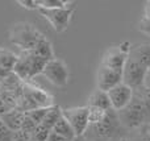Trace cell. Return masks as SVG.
<instances>
[{"label":"cell","instance_id":"obj_1","mask_svg":"<svg viewBox=\"0 0 150 141\" xmlns=\"http://www.w3.org/2000/svg\"><path fill=\"white\" fill-rule=\"evenodd\" d=\"M129 135V132L122 127L120 123L119 115L116 111L109 110L107 118L98 124H90L83 135V139L86 141H112L125 137Z\"/></svg>","mask_w":150,"mask_h":141},{"label":"cell","instance_id":"obj_2","mask_svg":"<svg viewBox=\"0 0 150 141\" xmlns=\"http://www.w3.org/2000/svg\"><path fill=\"white\" fill-rule=\"evenodd\" d=\"M8 34H9V41L21 52H32L45 37L44 33H41L33 24L28 21L15 23L11 26Z\"/></svg>","mask_w":150,"mask_h":141},{"label":"cell","instance_id":"obj_3","mask_svg":"<svg viewBox=\"0 0 150 141\" xmlns=\"http://www.w3.org/2000/svg\"><path fill=\"white\" fill-rule=\"evenodd\" d=\"M47 61L32 52H21L17 57V62L13 69V74L21 82H29L36 78L38 74H42Z\"/></svg>","mask_w":150,"mask_h":141},{"label":"cell","instance_id":"obj_4","mask_svg":"<svg viewBox=\"0 0 150 141\" xmlns=\"http://www.w3.org/2000/svg\"><path fill=\"white\" fill-rule=\"evenodd\" d=\"M120 123L122 124L128 132L140 129L146 125L145 119V108H144V100L137 92H134L132 102L124 108L117 112Z\"/></svg>","mask_w":150,"mask_h":141},{"label":"cell","instance_id":"obj_5","mask_svg":"<svg viewBox=\"0 0 150 141\" xmlns=\"http://www.w3.org/2000/svg\"><path fill=\"white\" fill-rule=\"evenodd\" d=\"M74 11H75V3L70 1V4L63 8H57V9H42V8H40L38 12L52 25V28L57 33H63L70 26Z\"/></svg>","mask_w":150,"mask_h":141},{"label":"cell","instance_id":"obj_6","mask_svg":"<svg viewBox=\"0 0 150 141\" xmlns=\"http://www.w3.org/2000/svg\"><path fill=\"white\" fill-rule=\"evenodd\" d=\"M130 49H132V45L128 41L120 42L117 45H112L101 55L100 65L117 71H122L125 65H127L128 58H129Z\"/></svg>","mask_w":150,"mask_h":141},{"label":"cell","instance_id":"obj_7","mask_svg":"<svg viewBox=\"0 0 150 141\" xmlns=\"http://www.w3.org/2000/svg\"><path fill=\"white\" fill-rule=\"evenodd\" d=\"M42 75L57 87H66L70 82V71H69L67 65L63 60L57 57L47 61L42 71Z\"/></svg>","mask_w":150,"mask_h":141},{"label":"cell","instance_id":"obj_8","mask_svg":"<svg viewBox=\"0 0 150 141\" xmlns=\"http://www.w3.org/2000/svg\"><path fill=\"white\" fill-rule=\"evenodd\" d=\"M62 112H63V118L69 121V124L71 125V128L74 129L76 139L78 137H83V135L86 133L88 125H90L87 106L63 108Z\"/></svg>","mask_w":150,"mask_h":141},{"label":"cell","instance_id":"obj_9","mask_svg":"<svg viewBox=\"0 0 150 141\" xmlns=\"http://www.w3.org/2000/svg\"><path fill=\"white\" fill-rule=\"evenodd\" d=\"M148 71L149 70L146 67L138 65L134 61L128 58L127 65H125L124 70H122V82L125 84H128L130 89H133V91L138 90L142 87Z\"/></svg>","mask_w":150,"mask_h":141},{"label":"cell","instance_id":"obj_10","mask_svg":"<svg viewBox=\"0 0 150 141\" xmlns=\"http://www.w3.org/2000/svg\"><path fill=\"white\" fill-rule=\"evenodd\" d=\"M108 96H109V102H111L112 110L119 112V111L124 110V108L132 102L133 96H134V91H133V89H130L128 84L121 82V83L117 84L116 87L109 90Z\"/></svg>","mask_w":150,"mask_h":141},{"label":"cell","instance_id":"obj_11","mask_svg":"<svg viewBox=\"0 0 150 141\" xmlns=\"http://www.w3.org/2000/svg\"><path fill=\"white\" fill-rule=\"evenodd\" d=\"M122 82V71H117L113 69L105 67V66L99 65L98 73H96V89L101 91L108 92L117 84Z\"/></svg>","mask_w":150,"mask_h":141},{"label":"cell","instance_id":"obj_12","mask_svg":"<svg viewBox=\"0 0 150 141\" xmlns=\"http://www.w3.org/2000/svg\"><path fill=\"white\" fill-rule=\"evenodd\" d=\"M17 57L18 55L15 54L12 50L0 46V79L1 81L13 73Z\"/></svg>","mask_w":150,"mask_h":141},{"label":"cell","instance_id":"obj_13","mask_svg":"<svg viewBox=\"0 0 150 141\" xmlns=\"http://www.w3.org/2000/svg\"><path fill=\"white\" fill-rule=\"evenodd\" d=\"M24 119H25V113L21 112V111H18L17 108L9 110L8 112L3 113V115L0 116L1 123L4 124L11 132L20 131L21 127H23Z\"/></svg>","mask_w":150,"mask_h":141},{"label":"cell","instance_id":"obj_14","mask_svg":"<svg viewBox=\"0 0 150 141\" xmlns=\"http://www.w3.org/2000/svg\"><path fill=\"white\" fill-rule=\"evenodd\" d=\"M129 60L144 66L149 70L150 67V44H138L132 46L129 54Z\"/></svg>","mask_w":150,"mask_h":141},{"label":"cell","instance_id":"obj_15","mask_svg":"<svg viewBox=\"0 0 150 141\" xmlns=\"http://www.w3.org/2000/svg\"><path fill=\"white\" fill-rule=\"evenodd\" d=\"M87 107H96V108H101V110L109 111L112 110L111 107V102H109V96L108 92L101 91V90L96 89L93 92H91V95L88 96L87 100Z\"/></svg>","mask_w":150,"mask_h":141},{"label":"cell","instance_id":"obj_16","mask_svg":"<svg viewBox=\"0 0 150 141\" xmlns=\"http://www.w3.org/2000/svg\"><path fill=\"white\" fill-rule=\"evenodd\" d=\"M62 110H63V108H61L59 106H57V104L49 107L47 113L45 115V118H44V120H42L41 125H44L45 128H47V129H50V131H52V129L54 128L55 124L59 121V119L63 116Z\"/></svg>","mask_w":150,"mask_h":141},{"label":"cell","instance_id":"obj_17","mask_svg":"<svg viewBox=\"0 0 150 141\" xmlns=\"http://www.w3.org/2000/svg\"><path fill=\"white\" fill-rule=\"evenodd\" d=\"M32 53L41 58H44L45 61H50V60H53V58H55L53 45H52V42L46 38V36L38 42V45L32 50Z\"/></svg>","mask_w":150,"mask_h":141},{"label":"cell","instance_id":"obj_18","mask_svg":"<svg viewBox=\"0 0 150 141\" xmlns=\"http://www.w3.org/2000/svg\"><path fill=\"white\" fill-rule=\"evenodd\" d=\"M52 132L53 133H55V135H59V136L65 137V139L71 140V141L76 140V136H75L74 129L71 128V125L69 124V121L66 120L63 116L59 119V121L54 125V128L52 129Z\"/></svg>","mask_w":150,"mask_h":141},{"label":"cell","instance_id":"obj_19","mask_svg":"<svg viewBox=\"0 0 150 141\" xmlns=\"http://www.w3.org/2000/svg\"><path fill=\"white\" fill-rule=\"evenodd\" d=\"M87 108H88V120H90V124L100 123L108 115V111L101 110V108H96V107H87Z\"/></svg>","mask_w":150,"mask_h":141},{"label":"cell","instance_id":"obj_20","mask_svg":"<svg viewBox=\"0 0 150 141\" xmlns=\"http://www.w3.org/2000/svg\"><path fill=\"white\" fill-rule=\"evenodd\" d=\"M38 4V9H57V8H63L66 5L70 4V1H65V0H37Z\"/></svg>","mask_w":150,"mask_h":141},{"label":"cell","instance_id":"obj_21","mask_svg":"<svg viewBox=\"0 0 150 141\" xmlns=\"http://www.w3.org/2000/svg\"><path fill=\"white\" fill-rule=\"evenodd\" d=\"M128 139H129V141H150V133L146 131L145 127H142L140 129L129 132Z\"/></svg>","mask_w":150,"mask_h":141},{"label":"cell","instance_id":"obj_22","mask_svg":"<svg viewBox=\"0 0 150 141\" xmlns=\"http://www.w3.org/2000/svg\"><path fill=\"white\" fill-rule=\"evenodd\" d=\"M50 133H52V131H50V129L45 128L44 125H41V124H40V125L36 128V131L32 133L30 140L32 141H47Z\"/></svg>","mask_w":150,"mask_h":141},{"label":"cell","instance_id":"obj_23","mask_svg":"<svg viewBox=\"0 0 150 141\" xmlns=\"http://www.w3.org/2000/svg\"><path fill=\"white\" fill-rule=\"evenodd\" d=\"M47 110H49V108H36V110H32V111H29V112H26L25 115L28 116L29 119H32L37 125H40V124L42 123V120H44L45 115L47 113Z\"/></svg>","mask_w":150,"mask_h":141},{"label":"cell","instance_id":"obj_24","mask_svg":"<svg viewBox=\"0 0 150 141\" xmlns=\"http://www.w3.org/2000/svg\"><path fill=\"white\" fill-rule=\"evenodd\" d=\"M138 30L141 32L142 34L150 37V17H146V16H142L138 21V25H137Z\"/></svg>","mask_w":150,"mask_h":141},{"label":"cell","instance_id":"obj_25","mask_svg":"<svg viewBox=\"0 0 150 141\" xmlns=\"http://www.w3.org/2000/svg\"><path fill=\"white\" fill-rule=\"evenodd\" d=\"M12 141H30V135L24 132L23 129L12 132Z\"/></svg>","mask_w":150,"mask_h":141},{"label":"cell","instance_id":"obj_26","mask_svg":"<svg viewBox=\"0 0 150 141\" xmlns=\"http://www.w3.org/2000/svg\"><path fill=\"white\" fill-rule=\"evenodd\" d=\"M17 4L20 5V7L25 8V9H37L38 11L37 0H18Z\"/></svg>","mask_w":150,"mask_h":141},{"label":"cell","instance_id":"obj_27","mask_svg":"<svg viewBox=\"0 0 150 141\" xmlns=\"http://www.w3.org/2000/svg\"><path fill=\"white\" fill-rule=\"evenodd\" d=\"M47 141H71V140H69V139H65V137H62V136H59V135H55V133H50V136H49V139H47Z\"/></svg>","mask_w":150,"mask_h":141},{"label":"cell","instance_id":"obj_28","mask_svg":"<svg viewBox=\"0 0 150 141\" xmlns=\"http://www.w3.org/2000/svg\"><path fill=\"white\" fill-rule=\"evenodd\" d=\"M142 89H145V90H148V91H150V71H148V74H146V77H145V81H144Z\"/></svg>","mask_w":150,"mask_h":141},{"label":"cell","instance_id":"obj_29","mask_svg":"<svg viewBox=\"0 0 150 141\" xmlns=\"http://www.w3.org/2000/svg\"><path fill=\"white\" fill-rule=\"evenodd\" d=\"M142 16H146V17H150V0L145 3L144 5V15Z\"/></svg>","mask_w":150,"mask_h":141},{"label":"cell","instance_id":"obj_30","mask_svg":"<svg viewBox=\"0 0 150 141\" xmlns=\"http://www.w3.org/2000/svg\"><path fill=\"white\" fill-rule=\"evenodd\" d=\"M112 141H129V139H128V136H125V137H120V139L112 140Z\"/></svg>","mask_w":150,"mask_h":141},{"label":"cell","instance_id":"obj_31","mask_svg":"<svg viewBox=\"0 0 150 141\" xmlns=\"http://www.w3.org/2000/svg\"><path fill=\"white\" fill-rule=\"evenodd\" d=\"M145 128H146V131H148L149 133H150V124H148V125H145Z\"/></svg>","mask_w":150,"mask_h":141},{"label":"cell","instance_id":"obj_32","mask_svg":"<svg viewBox=\"0 0 150 141\" xmlns=\"http://www.w3.org/2000/svg\"><path fill=\"white\" fill-rule=\"evenodd\" d=\"M149 71H150V67H149Z\"/></svg>","mask_w":150,"mask_h":141},{"label":"cell","instance_id":"obj_33","mask_svg":"<svg viewBox=\"0 0 150 141\" xmlns=\"http://www.w3.org/2000/svg\"><path fill=\"white\" fill-rule=\"evenodd\" d=\"M30 141H32V140H30Z\"/></svg>","mask_w":150,"mask_h":141}]
</instances>
